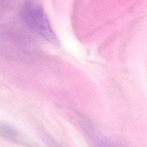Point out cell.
I'll return each mask as SVG.
<instances>
[{
	"mask_svg": "<svg viewBox=\"0 0 147 147\" xmlns=\"http://www.w3.org/2000/svg\"><path fill=\"white\" fill-rule=\"evenodd\" d=\"M21 18L25 24L48 41L57 44L58 40L42 5L34 1L26 2L21 9Z\"/></svg>",
	"mask_w": 147,
	"mask_h": 147,
	"instance_id": "obj_1",
	"label": "cell"
},
{
	"mask_svg": "<svg viewBox=\"0 0 147 147\" xmlns=\"http://www.w3.org/2000/svg\"><path fill=\"white\" fill-rule=\"evenodd\" d=\"M0 132L3 134L11 138L17 136V132L14 128L3 123L0 124Z\"/></svg>",
	"mask_w": 147,
	"mask_h": 147,
	"instance_id": "obj_2",
	"label": "cell"
},
{
	"mask_svg": "<svg viewBox=\"0 0 147 147\" xmlns=\"http://www.w3.org/2000/svg\"><path fill=\"white\" fill-rule=\"evenodd\" d=\"M98 143L99 147H118L113 142L105 138L99 140Z\"/></svg>",
	"mask_w": 147,
	"mask_h": 147,
	"instance_id": "obj_3",
	"label": "cell"
}]
</instances>
